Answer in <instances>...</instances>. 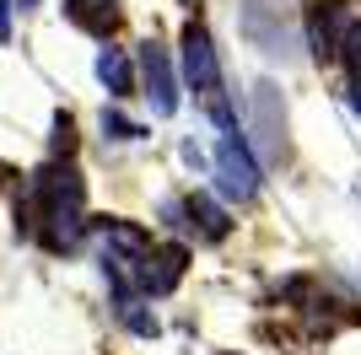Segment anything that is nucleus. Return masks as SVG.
Returning a JSON list of instances; mask_svg holds the SVG:
<instances>
[{
	"label": "nucleus",
	"mask_w": 361,
	"mask_h": 355,
	"mask_svg": "<svg viewBox=\"0 0 361 355\" xmlns=\"http://www.w3.org/2000/svg\"><path fill=\"white\" fill-rule=\"evenodd\" d=\"M16 6H22V11H32V6H38V0H16Z\"/></svg>",
	"instance_id": "nucleus-14"
},
{
	"label": "nucleus",
	"mask_w": 361,
	"mask_h": 355,
	"mask_svg": "<svg viewBox=\"0 0 361 355\" xmlns=\"http://www.w3.org/2000/svg\"><path fill=\"white\" fill-rule=\"evenodd\" d=\"M65 16H71L75 27L108 38V32L119 27V0H65Z\"/></svg>",
	"instance_id": "nucleus-7"
},
{
	"label": "nucleus",
	"mask_w": 361,
	"mask_h": 355,
	"mask_svg": "<svg viewBox=\"0 0 361 355\" xmlns=\"http://www.w3.org/2000/svg\"><path fill=\"white\" fill-rule=\"evenodd\" d=\"M140 87H146V103L157 118H173L178 113V75H173V59L157 38L140 44Z\"/></svg>",
	"instance_id": "nucleus-5"
},
{
	"label": "nucleus",
	"mask_w": 361,
	"mask_h": 355,
	"mask_svg": "<svg viewBox=\"0 0 361 355\" xmlns=\"http://www.w3.org/2000/svg\"><path fill=\"white\" fill-rule=\"evenodd\" d=\"M216 183H221V194L238 199V205H248L259 194V167L248 162V151H243L238 135H226L221 146H216Z\"/></svg>",
	"instance_id": "nucleus-6"
},
{
	"label": "nucleus",
	"mask_w": 361,
	"mask_h": 355,
	"mask_svg": "<svg viewBox=\"0 0 361 355\" xmlns=\"http://www.w3.org/2000/svg\"><path fill=\"white\" fill-rule=\"evenodd\" d=\"M11 38V0H0V44Z\"/></svg>",
	"instance_id": "nucleus-12"
},
{
	"label": "nucleus",
	"mask_w": 361,
	"mask_h": 355,
	"mask_svg": "<svg viewBox=\"0 0 361 355\" xmlns=\"http://www.w3.org/2000/svg\"><path fill=\"white\" fill-rule=\"evenodd\" d=\"M183 210H189V221H200V237H211V242H216V237H226V210L216 205V199L200 194V199H189Z\"/></svg>",
	"instance_id": "nucleus-9"
},
{
	"label": "nucleus",
	"mask_w": 361,
	"mask_h": 355,
	"mask_svg": "<svg viewBox=\"0 0 361 355\" xmlns=\"http://www.w3.org/2000/svg\"><path fill=\"white\" fill-rule=\"evenodd\" d=\"M32 194H38V221H44L49 248H71L81 237V221H87V183L71 162H54L32 178Z\"/></svg>",
	"instance_id": "nucleus-1"
},
{
	"label": "nucleus",
	"mask_w": 361,
	"mask_h": 355,
	"mask_svg": "<svg viewBox=\"0 0 361 355\" xmlns=\"http://www.w3.org/2000/svg\"><path fill=\"white\" fill-rule=\"evenodd\" d=\"M97 81H103L114 97H130V92H135V70H130V54H124V49H103V54H97Z\"/></svg>",
	"instance_id": "nucleus-8"
},
{
	"label": "nucleus",
	"mask_w": 361,
	"mask_h": 355,
	"mask_svg": "<svg viewBox=\"0 0 361 355\" xmlns=\"http://www.w3.org/2000/svg\"><path fill=\"white\" fill-rule=\"evenodd\" d=\"M183 75H189V87L200 92L205 113H211L226 135H238V118H232V108H226V97H221V59H216V44L200 22L183 27Z\"/></svg>",
	"instance_id": "nucleus-2"
},
{
	"label": "nucleus",
	"mask_w": 361,
	"mask_h": 355,
	"mask_svg": "<svg viewBox=\"0 0 361 355\" xmlns=\"http://www.w3.org/2000/svg\"><path fill=\"white\" fill-rule=\"evenodd\" d=\"M350 108H356V113H361V81H356V92H350Z\"/></svg>",
	"instance_id": "nucleus-13"
},
{
	"label": "nucleus",
	"mask_w": 361,
	"mask_h": 355,
	"mask_svg": "<svg viewBox=\"0 0 361 355\" xmlns=\"http://www.w3.org/2000/svg\"><path fill=\"white\" fill-rule=\"evenodd\" d=\"M248 130H254V146L270 167L286 162V103H281L275 81H259L248 92Z\"/></svg>",
	"instance_id": "nucleus-3"
},
{
	"label": "nucleus",
	"mask_w": 361,
	"mask_h": 355,
	"mask_svg": "<svg viewBox=\"0 0 361 355\" xmlns=\"http://www.w3.org/2000/svg\"><path fill=\"white\" fill-rule=\"evenodd\" d=\"M183 6H195V0H183Z\"/></svg>",
	"instance_id": "nucleus-15"
},
{
	"label": "nucleus",
	"mask_w": 361,
	"mask_h": 355,
	"mask_svg": "<svg viewBox=\"0 0 361 355\" xmlns=\"http://www.w3.org/2000/svg\"><path fill=\"white\" fill-rule=\"evenodd\" d=\"M243 38L270 59H291L297 54V38L281 22V6L275 0H243Z\"/></svg>",
	"instance_id": "nucleus-4"
},
{
	"label": "nucleus",
	"mask_w": 361,
	"mask_h": 355,
	"mask_svg": "<svg viewBox=\"0 0 361 355\" xmlns=\"http://www.w3.org/2000/svg\"><path fill=\"white\" fill-rule=\"evenodd\" d=\"M103 130L114 135V140H140V124H130V118H119V113H108V108H103Z\"/></svg>",
	"instance_id": "nucleus-11"
},
{
	"label": "nucleus",
	"mask_w": 361,
	"mask_h": 355,
	"mask_svg": "<svg viewBox=\"0 0 361 355\" xmlns=\"http://www.w3.org/2000/svg\"><path fill=\"white\" fill-rule=\"evenodd\" d=\"M340 59H345V70L361 81V22L345 27V38H340Z\"/></svg>",
	"instance_id": "nucleus-10"
}]
</instances>
